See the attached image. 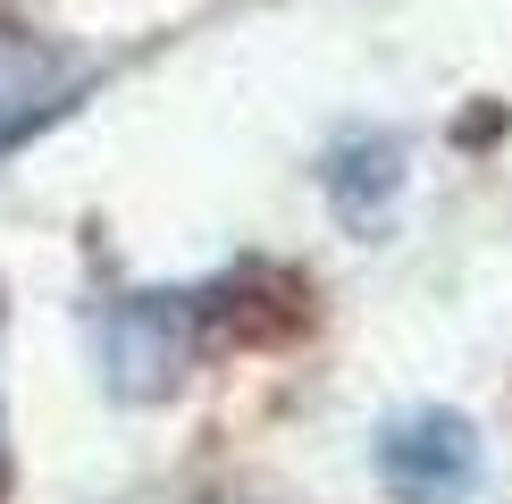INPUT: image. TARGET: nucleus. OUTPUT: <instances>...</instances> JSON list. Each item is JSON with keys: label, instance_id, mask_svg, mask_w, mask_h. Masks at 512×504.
Listing matches in <instances>:
<instances>
[{"label": "nucleus", "instance_id": "obj_1", "mask_svg": "<svg viewBox=\"0 0 512 504\" xmlns=\"http://www.w3.org/2000/svg\"><path fill=\"white\" fill-rule=\"evenodd\" d=\"M378 471H387L412 504H454V496H471V479H479V437H471V420H454V412H412V420H395V429L378 437Z\"/></svg>", "mask_w": 512, "mask_h": 504}, {"label": "nucleus", "instance_id": "obj_2", "mask_svg": "<svg viewBox=\"0 0 512 504\" xmlns=\"http://www.w3.org/2000/svg\"><path fill=\"white\" fill-rule=\"evenodd\" d=\"M93 76L76 51H59V42H42V34H17V26H0V152H9L17 135H34L42 118H59L68 110V93Z\"/></svg>", "mask_w": 512, "mask_h": 504}]
</instances>
